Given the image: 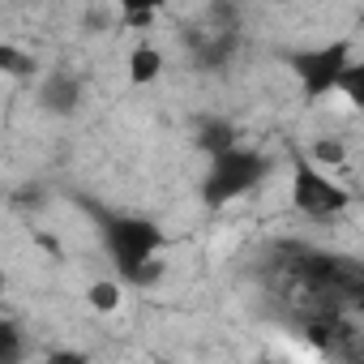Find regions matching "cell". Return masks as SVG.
<instances>
[{
  "label": "cell",
  "mask_w": 364,
  "mask_h": 364,
  "mask_svg": "<svg viewBox=\"0 0 364 364\" xmlns=\"http://www.w3.org/2000/svg\"><path fill=\"white\" fill-rule=\"evenodd\" d=\"M86 215L99 223L103 249L116 266V274L124 279V287H154L163 279V228L154 219L141 215H124V210H103L86 202Z\"/></svg>",
  "instance_id": "6da1fadb"
},
{
  "label": "cell",
  "mask_w": 364,
  "mask_h": 364,
  "mask_svg": "<svg viewBox=\"0 0 364 364\" xmlns=\"http://www.w3.org/2000/svg\"><path fill=\"white\" fill-rule=\"evenodd\" d=\"M210 167H206V180H202V202L210 210H223L228 202L253 193L262 180L270 176V159L262 150H249V146H228L219 154H206Z\"/></svg>",
  "instance_id": "7a4b0ae2"
},
{
  "label": "cell",
  "mask_w": 364,
  "mask_h": 364,
  "mask_svg": "<svg viewBox=\"0 0 364 364\" xmlns=\"http://www.w3.org/2000/svg\"><path fill=\"white\" fill-rule=\"evenodd\" d=\"M291 206L313 223H334L351 206V193L321 171V163L296 150L291 154Z\"/></svg>",
  "instance_id": "3957f363"
},
{
  "label": "cell",
  "mask_w": 364,
  "mask_h": 364,
  "mask_svg": "<svg viewBox=\"0 0 364 364\" xmlns=\"http://www.w3.org/2000/svg\"><path fill=\"white\" fill-rule=\"evenodd\" d=\"M347 60H351V43L347 39H334L326 48L287 52V69L296 73V82H300V90H304L309 103H317V99H326L334 90V82H338V73H343Z\"/></svg>",
  "instance_id": "277c9868"
},
{
  "label": "cell",
  "mask_w": 364,
  "mask_h": 364,
  "mask_svg": "<svg viewBox=\"0 0 364 364\" xmlns=\"http://www.w3.org/2000/svg\"><path fill=\"white\" fill-rule=\"evenodd\" d=\"M236 52H240V26L236 22H215L206 35H193V48H189V56L202 73L228 69L236 60Z\"/></svg>",
  "instance_id": "5b68a950"
},
{
  "label": "cell",
  "mask_w": 364,
  "mask_h": 364,
  "mask_svg": "<svg viewBox=\"0 0 364 364\" xmlns=\"http://www.w3.org/2000/svg\"><path fill=\"white\" fill-rule=\"evenodd\" d=\"M82 99H86L82 82H77L73 73H65V69H56V73H48V77L39 82V107H43L48 116H73V112L82 107Z\"/></svg>",
  "instance_id": "8992f818"
},
{
  "label": "cell",
  "mask_w": 364,
  "mask_h": 364,
  "mask_svg": "<svg viewBox=\"0 0 364 364\" xmlns=\"http://www.w3.org/2000/svg\"><path fill=\"white\" fill-rule=\"evenodd\" d=\"M159 73H163V52L154 43H137L129 52V82L133 86H150V82H159Z\"/></svg>",
  "instance_id": "52a82bcc"
},
{
  "label": "cell",
  "mask_w": 364,
  "mask_h": 364,
  "mask_svg": "<svg viewBox=\"0 0 364 364\" xmlns=\"http://www.w3.org/2000/svg\"><path fill=\"white\" fill-rule=\"evenodd\" d=\"M228 146H236L232 120H223V116L198 120V150H202V154H219V150H228Z\"/></svg>",
  "instance_id": "ba28073f"
},
{
  "label": "cell",
  "mask_w": 364,
  "mask_h": 364,
  "mask_svg": "<svg viewBox=\"0 0 364 364\" xmlns=\"http://www.w3.org/2000/svg\"><path fill=\"white\" fill-rule=\"evenodd\" d=\"M0 73H9V77H35L39 73V65H35V56L31 52H22V48H14V43H0Z\"/></svg>",
  "instance_id": "9c48e42d"
},
{
  "label": "cell",
  "mask_w": 364,
  "mask_h": 364,
  "mask_svg": "<svg viewBox=\"0 0 364 364\" xmlns=\"http://www.w3.org/2000/svg\"><path fill=\"white\" fill-rule=\"evenodd\" d=\"M86 300H90V309H95V313H116V309L124 304V287H120V283H112V279H99V283H90V287H86Z\"/></svg>",
  "instance_id": "30bf717a"
},
{
  "label": "cell",
  "mask_w": 364,
  "mask_h": 364,
  "mask_svg": "<svg viewBox=\"0 0 364 364\" xmlns=\"http://www.w3.org/2000/svg\"><path fill=\"white\" fill-rule=\"evenodd\" d=\"M334 90H343V99L351 107H364V65L360 60H347L343 73H338V82H334Z\"/></svg>",
  "instance_id": "8fae6325"
},
{
  "label": "cell",
  "mask_w": 364,
  "mask_h": 364,
  "mask_svg": "<svg viewBox=\"0 0 364 364\" xmlns=\"http://www.w3.org/2000/svg\"><path fill=\"white\" fill-rule=\"evenodd\" d=\"M22 351H26V343H22V326L0 317V364H18Z\"/></svg>",
  "instance_id": "7c38bea8"
},
{
  "label": "cell",
  "mask_w": 364,
  "mask_h": 364,
  "mask_svg": "<svg viewBox=\"0 0 364 364\" xmlns=\"http://www.w3.org/2000/svg\"><path fill=\"white\" fill-rule=\"evenodd\" d=\"M309 159L326 163V167H338V163H347V146H343V137H317L313 150H309Z\"/></svg>",
  "instance_id": "4fadbf2b"
},
{
  "label": "cell",
  "mask_w": 364,
  "mask_h": 364,
  "mask_svg": "<svg viewBox=\"0 0 364 364\" xmlns=\"http://www.w3.org/2000/svg\"><path fill=\"white\" fill-rule=\"evenodd\" d=\"M14 206H18V210H39V206H48L43 185H22V189H14Z\"/></svg>",
  "instance_id": "5bb4252c"
},
{
  "label": "cell",
  "mask_w": 364,
  "mask_h": 364,
  "mask_svg": "<svg viewBox=\"0 0 364 364\" xmlns=\"http://www.w3.org/2000/svg\"><path fill=\"white\" fill-rule=\"evenodd\" d=\"M120 14H159L167 0H116Z\"/></svg>",
  "instance_id": "9a60e30c"
},
{
  "label": "cell",
  "mask_w": 364,
  "mask_h": 364,
  "mask_svg": "<svg viewBox=\"0 0 364 364\" xmlns=\"http://www.w3.org/2000/svg\"><path fill=\"white\" fill-rule=\"evenodd\" d=\"M154 22V14H124V26H133V31H146Z\"/></svg>",
  "instance_id": "2e32d148"
},
{
  "label": "cell",
  "mask_w": 364,
  "mask_h": 364,
  "mask_svg": "<svg viewBox=\"0 0 364 364\" xmlns=\"http://www.w3.org/2000/svg\"><path fill=\"white\" fill-rule=\"evenodd\" d=\"M52 364H86L82 351H52Z\"/></svg>",
  "instance_id": "e0dca14e"
},
{
  "label": "cell",
  "mask_w": 364,
  "mask_h": 364,
  "mask_svg": "<svg viewBox=\"0 0 364 364\" xmlns=\"http://www.w3.org/2000/svg\"><path fill=\"white\" fill-rule=\"evenodd\" d=\"M9 5H35V0H9Z\"/></svg>",
  "instance_id": "ac0fdd59"
}]
</instances>
